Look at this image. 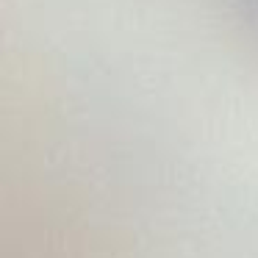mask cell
<instances>
[{"label": "cell", "instance_id": "cell-1", "mask_svg": "<svg viewBox=\"0 0 258 258\" xmlns=\"http://www.w3.org/2000/svg\"><path fill=\"white\" fill-rule=\"evenodd\" d=\"M250 3H252V6H255V9H258V0H250Z\"/></svg>", "mask_w": 258, "mask_h": 258}]
</instances>
